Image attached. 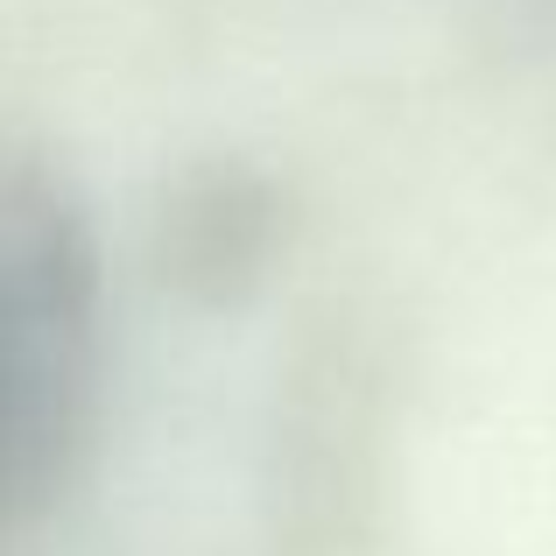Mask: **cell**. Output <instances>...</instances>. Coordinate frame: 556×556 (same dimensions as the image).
Here are the masks:
<instances>
[{"label":"cell","instance_id":"1","mask_svg":"<svg viewBox=\"0 0 556 556\" xmlns=\"http://www.w3.org/2000/svg\"><path fill=\"white\" fill-rule=\"evenodd\" d=\"M99 408V247L78 198L0 163V543L71 486Z\"/></svg>","mask_w":556,"mask_h":556},{"label":"cell","instance_id":"2","mask_svg":"<svg viewBox=\"0 0 556 556\" xmlns=\"http://www.w3.org/2000/svg\"><path fill=\"white\" fill-rule=\"evenodd\" d=\"M268 198H261L254 184H204L198 198L184 204L177 218V261H184V282H204L226 296L232 282H247V275L261 268V254H268Z\"/></svg>","mask_w":556,"mask_h":556}]
</instances>
